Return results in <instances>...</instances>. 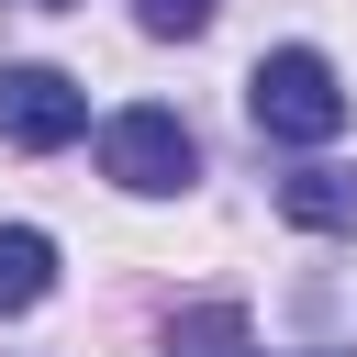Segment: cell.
Instances as JSON below:
<instances>
[{
	"label": "cell",
	"mask_w": 357,
	"mask_h": 357,
	"mask_svg": "<svg viewBox=\"0 0 357 357\" xmlns=\"http://www.w3.org/2000/svg\"><path fill=\"white\" fill-rule=\"evenodd\" d=\"M22 11H78V0H22Z\"/></svg>",
	"instance_id": "obj_8"
},
{
	"label": "cell",
	"mask_w": 357,
	"mask_h": 357,
	"mask_svg": "<svg viewBox=\"0 0 357 357\" xmlns=\"http://www.w3.org/2000/svg\"><path fill=\"white\" fill-rule=\"evenodd\" d=\"M212 11H223V0H134V22H145V33H167V45H178V33H201Z\"/></svg>",
	"instance_id": "obj_7"
},
{
	"label": "cell",
	"mask_w": 357,
	"mask_h": 357,
	"mask_svg": "<svg viewBox=\"0 0 357 357\" xmlns=\"http://www.w3.org/2000/svg\"><path fill=\"white\" fill-rule=\"evenodd\" d=\"M245 112H257V134H279V145H335V134H346V78H335V56L279 45V56H257Z\"/></svg>",
	"instance_id": "obj_1"
},
{
	"label": "cell",
	"mask_w": 357,
	"mask_h": 357,
	"mask_svg": "<svg viewBox=\"0 0 357 357\" xmlns=\"http://www.w3.org/2000/svg\"><path fill=\"white\" fill-rule=\"evenodd\" d=\"M100 178L112 190H134V201H167V190H190L201 178V145H190V123L178 112H112L100 123Z\"/></svg>",
	"instance_id": "obj_2"
},
{
	"label": "cell",
	"mask_w": 357,
	"mask_h": 357,
	"mask_svg": "<svg viewBox=\"0 0 357 357\" xmlns=\"http://www.w3.org/2000/svg\"><path fill=\"white\" fill-rule=\"evenodd\" d=\"M167 357H257V346H245V312L234 301H201V312H178Z\"/></svg>",
	"instance_id": "obj_6"
},
{
	"label": "cell",
	"mask_w": 357,
	"mask_h": 357,
	"mask_svg": "<svg viewBox=\"0 0 357 357\" xmlns=\"http://www.w3.org/2000/svg\"><path fill=\"white\" fill-rule=\"evenodd\" d=\"M56 290V234H33V223H0V312H33Z\"/></svg>",
	"instance_id": "obj_5"
},
{
	"label": "cell",
	"mask_w": 357,
	"mask_h": 357,
	"mask_svg": "<svg viewBox=\"0 0 357 357\" xmlns=\"http://www.w3.org/2000/svg\"><path fill=\"white\" fill-rule=\"evenodd\" d=\"M78 134H89V89H78L67 67H0V145L56 156V145H78Z\"/></svg>",
	"instance_id": "obj_3"
},
{
	"label": "cell",
	"mask_w": 357,
	"mask_h": 357,
	"mask_svg": "<svg viewBox=\"0 0 357 357\" xmlns=\"http://www.w3.org/2000/svg\"><path fill=\"white\" fill-rule=\"evenodd\" d=\"M279 212L301 234H357V167H290L279 178Z\"/></svg>",
	"instance_id": "obj_4"
}]
</instances>
